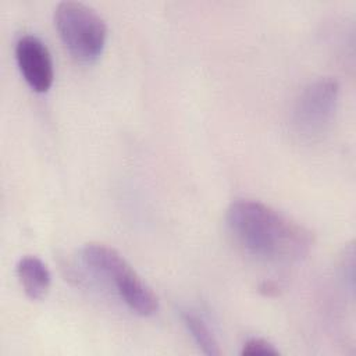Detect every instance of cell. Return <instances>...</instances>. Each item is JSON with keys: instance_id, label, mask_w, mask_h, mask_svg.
<instances>
[{"instance_id": "obj_3", "label": "cell", "mask_w": 356, "mask_h": 356, "mask_svg": "<svg viewBox=\"0 0 356 356\" xmlns=\"http://www.w3.org/2000/svg\"><path fill=\"white\" fill-rule=\"evenodd\" d=\"M54 25L70 54L81 63L100 57L107 40V25L90 6L65 0L54 10Z\"/></svg>"}, {"instance_id": "obj_6", "label": "cell", "mask_w": 356, "mask_h": 356, "mask_svg": "<svg viewBox=\"0 0 356 356\" xmlns=\"http://www.w3.org/2000/svg\"><path fill=\"white\" fill-rule=\"evenodd\" d=\"M15 271L29 299L39 300L46 296L51 284V274L42 259L32 254L22 256L17 263Z\"/></svg>"}, {"instance_id": "obj_2", "label": "cell", "mask_w": 356, "mask_h": 356, "mask_svg": "<svg viewBox=\"0 0 356 356\" xmlns=\"http://www.w3.org/2000/svg\"><path fill=\"white\" fill-rule=\"evenodd\" d=\"M79 259L92 274L113 285L120 299L134 313L147 317L159 310V299L152 288L115 249L90 242L81 248Z\"/></svg>"}, {"instance_id": "obj_5", "label": "cell", "mask_w": 356, "mask_h": 356, "mask_svg": "<svg viewBox=\"0 0 356 356\" xmlns=\"http://www.w3.org/2000/svg\"><path fill=\"white\" fill-rule=\"evenodd\" d=\"M15 60L25 82L39 93L47 92L54 79L47 46L35 35H24L15 43Z\"/></svg>"}, {"instance_id": "obj_4", "label": "cell", "mask_w": 356, "mask_h": 356, "mask_svg": "<svg viewBox=\"0 0 356 356\" xmlns=\"http://www.w3.org/2000/svg\"><path fill=\"white\" fill-rule=\"evenodd\" d=\"M339 99V85L332 78L307 83L295 100L291 113L293 134L305 142L320 140L331 128Z\"/></svg>"}, {"instance_id": "obj_8", "label": "cell", "mask_w": 356, "mask_h": 356, "mask_svg": "<svg viewBox=\"0 0 356 356\" xmlns=\"http://www.w3.org/2000/svg\"><path fill=\"white\" fill-rule=\"evenodd\" d=\"M278 349L270 343L268 341L263 339V338H250L248 339L241 350V355H249V356H254V355H261V356H267V355H278Z\"/></svg>"}, {"instance_id": "obj_7", "label": "cell", "mask_w": 356, "mask_h": 356, "mask_svg": "<svg viewBox=\"0 0 356 356\" xmlns=\"http://www.w3.org/2000/svg\"><path fill=\"white\" fill-rule=\"evenodd\" d=\"M181 318L188 332L191 334V337L204 355L218 356L221 353L213 331L210 330L209 324L203 320L202 316H199L193 310L184 309L181 310Z\"/></svg>"}, {"instance_id": "obj_1", "label": "cell", "mask_w": 356, "mask_h": 356, "mask_svg": "<svg viewBox=\"0 0 356 356\" xmlns=\"http://www.w3.org/2000/svg\"><path fill=\"white\" fill-rule=\"evenodd\" d=\"M225 222L243 250L268 263H296L312 248V235L305 227L257 200L232 202Z\"/></svg>"}]
</instances>
